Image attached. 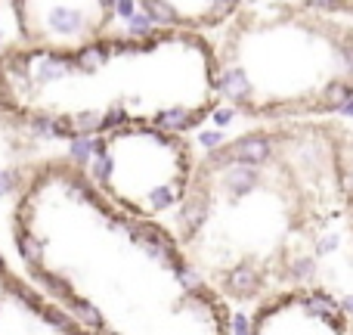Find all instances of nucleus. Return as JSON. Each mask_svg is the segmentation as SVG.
I'll return each instance as SVG.
<instances>
[{
  "mask_svg": "<svg viewBox=\"0 0 353 335\" xmlns=\"http://www.w3.org/2000/svg\"><path fill=\"white\" fill-rule=\"evenodd\" d=\"M12 242L37 289L90 335H232L226 301L161 220L109 202L84 165L41 162L12 205Z\"/></svg>",
  "mask_w": 353,
  "mask_h": 335,
  "instance_id": "1",
  "label": "nucleus"
},
{
  "mask_svg": "<svg viewBox=\"0 0 353 335\" xmlns=\"http://www.w3.org/2000/svg\"><path fill=\"white\" fill-rule=\"evenodd\" d=\"M344 193L347 165L335 131H248L199 159L174 233L223 301H267L313 270L310 245L341 211Z\"/></svg>",
  "mask_w": 353,
  "mask_h": 335,
  "instance_id": "2",
  "label": "nucleus"
},
{
  "mask_svg": "<svg viewBox=\"0 0 353 335\" xmlns=\"http://www.w3.org/2000/svg\"><path fill=\"white\" fill-rule=\"evenodd\" d=\"M0 103L31 128L105 137L118 128H199L214 106L217 59L205 35L155 28L109 35L81 50H0Z\"/></svg>",
  "mask_w": 353,
  "mask_h": 335,
  "instance_id": "3",
  "label": "nucleus"
},
{
  "mask_svg": "<svg viewBox=\"0 0 353 335\" xmlns=\"http://www.w3.org/2000/svg\"><path fill=\"white\" fill-rule=\"evenodd\" d=\"M214 59L220 99L248 118H298L353 99V31L313 3H239Z\"/></svg>",
  "mask_w": 353,
  "mask_h": 335,
  "instance_id": "4",
  "label": "nucleus"
},
{
  "mask_svg": "<svg viewBox=\"0 0 353 335\" xmlns=\"http://www.w3.org/2000/svg\"><path fill=\"white\" fill-rule=\"evenodd\" d=\"M195 165L199 162L183 134L118 128L93 143L84 171L118 208L143 220H159L161 214H180Z\"/></svg>",
  "mask_w": 353,
  "mask_h": 335,
  "instance_id": "5",
  "label": "nucleus"
},
{
  "mask_svg": "<svg viewBox=\"0 0 353 335\" xmlns=\"http://www.w3.org/2000/svg\"><path fill=\"white\" fill-rule=\"evenodd\" d=\"M118 3L105 0H22L12 3L22 47L43 50H81L93 41L109 37Z\"/></svg>",
  "mask_w": 353,
  "mask_h": 335,
  "instance_id": "6",
  "label": "nucleus"
},
{
  "mask_svg": "<svg viewBox=\"0 0 353 335\" xmlns=\"http://www.w3.org/2000/svg\"><path fill=\"white\" fill-rule=\"evenodd\" d=\"M347 307L325 289H285L257 307L248 335H344Z\"/></svg>",
  "mask_w": 353,
  "mask_h": 335,
  "instance_id": "7",
  "label": "nucleus"
},
{
  "mask_svg": "<svg viewBox=\"0 0 353 335\" xmlns=\"http://www.w3.org/2000/svg\"><path fill=\"white\" fill-rule=\"evenodd\" d=\"M0 335H90L0 255Z\"/></svg>",
  "mask_w": 353,
  "mask_h": 335,
  "instance_id": "8",
  "label": "nucleus"
},
{
  "mask_svg": "<svg viewBox=\"0 0 353 335\" xmlns=\"http://www.w3.org/2000/svg\"><path fill=\"white\" fill-rule=\"evenodd\" d=\"M37 128L10 112L0 103V199L6 195H19L28 180V174L41 162L37 155Z\"/></svg>",
  "mask_w": 353,
  "mask_h": 335,
  "instance_id": "9",
  "label": "nucleus"
},
{
  "mask_svg": "<svg viewBox=\"0 0 353 335\" xmlns=\"http://www.w3.org/2000/svg\"><path fill=\"white\" fill-rule=\"evenodd\" d=\"M146 12H159L155 19L165 22V28H176V31H195L201 35V28H223L232 16H236L239 3H230V0H195V3H176V0H168V3H143Z\"/></svg>",
  "mask_w": 353,
  "mask_h": 335,
  "instance_id": "10",
  "label": "nucleus"
}]
</instances>
